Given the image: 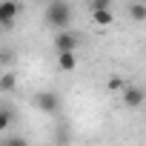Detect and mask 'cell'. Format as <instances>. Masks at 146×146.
<instances>
[{
    "mask_svg": "<svg viewBox=\"0 0 146 146\" xmlns=\"http://www.w3.org/2000/svg\"><path fill=\"white\" fill-rule=\"evenodd\" d=\"M46 23L52 29L63 32L72 23V6L66 3V0H49V6H46Z\"/></svg>",
    "mask_w": 146,
    "mask_h": 146,
    "instance_id": "6da1fadb",
    "label": "cell"
},
{
    "mask_svg": "<svg viewBox=\"0 0 146 146\" xmlns=\"http://www.w3.org/2000/svg\"><path fill=\"white\" fill-rule=\"evenodd\" d=\"M60 95L54 92V89H43V92H37L35 95V106L40 109V112H46V115H54V112H60Z\"/></svg>",
    "mask_w": 146,
    "mask_h": 146,
    "instance_id": "7a4b0ae2",
    "label": "cell"
},
{
    "mask_svg": "<svg viewBox=\"0 0 146 146\" xmlns=\"http://www.w3.org/2000/svg\"><path fill=\"white\" fill-rule=\"evenodd\" d=\"M78 46H80V37H78V32H57L54 35V52L60 54V52H78Z\"/></svg>",
    "mask_w": 146,
    "mask_h": 146,
    "instance_id": "3957f363",
    "label": "cell"
},
{
    "mask_svg": "<svg viewBox=\"0 0 146 146\" xmlns=\"http://www.w3.org/2000/svg\"><path fill=\"white\" fill-rule=\"evenodd\" d=\"M120 92H123V106H126V109H140V106H143V98H146V95H143V89H140V86L126 83Z\"/></svg>",
    "mask_w": 146,
    "mask_h": 146,
    "instance_id": "277c9868",
    "label": "cell"
},
{
    "mask_svg": "<svg viewBox=\"0 0 146 146\" xmlns=\"http://www.w3.org/2000/svg\"><path fill=\"white\" fill-rule=\"evenodd\" d=\"M57 69L60 72H75L78 69V52H60L57 54Z\"/></svg>",
    "mask_w": 146,
    "mask_h": 146,
    "instance_id": "5b68a950",
    "label": "cell"
},
{
    "mask_svg": "<svg viewBox=\"0 0 146 146\" xmlns=\"http://www.w3.org/2000/svg\"><path fill=\"white\" fill-rule=\"evenodd\" d=\"M92 20H95V26H109L115 20V15H112V9H98V12H92Z\"/></svg>",
    "mask_w": 146,
    "mask_h": 146,
    "instance_id": "8992f818",
    "label": "cell"
},
{
    "mask_svg": "<svg viewBox=\"0 0 146 146\" xmlns=\"http://www.w3.org/2000/svg\"><path fill=\"white\" fill-rule=\"evenodd\" d=\"M12 123H15V109H9V106H0V132H6Z\"/></svg>",
    "mask_w": 146,
    "mask_h": 146,
    "instance_id": "52a82bcc",
    "label": "cell"
},
{
    "mask_svg": "<svg viewBox=\"0 0 146 146\" xmlns=\"http://www.w3.org/2000/svg\"><path fill=\"white\" fill-rule=\"evenodd\" d=\"M129 15H132V20H135V23H143V20H146V6L137 0V3H132V6H129Z\"/></svg>",
    "mask_w": 146,
    "mask_h": 146,
    "instance_id": "ba28073f",
    "label": "cell"
},
{
    "mask_svg": "<svg viewBox=\"0 0 146 146\" xmlns=\"http://www.w3.org/2000/svg\"><path fill=\"white\" fill-rule=\"evenodd\" d=\"M15 86H17L15 72H6V75H0V92H12Z\"/></svg>",
    "mask_w": 146,
    "mask_h": 146,
    "instance_id": "9c48e42d",
    "label": "cell"
},
{
    "mask_svg": "<svg viewBox=\"0 0 146 146\" xmlns=\"http://www.w3.org/2000/svg\"><path fill=\"white\" fill-rule=\"evenodd\" d=\"M3 146H29V140H26V137H20V135H9Z\"/></svg>",
    "mask_w": 146,
    "mask_h": 146,
    "instance_id": "30bf717a",
    "label": "cell"
},
{
    "mask_svg": "<svg viewBox=\"0 0 146 146\" xmlns=\"http://www.w3.org/2000/svg\"><path fill=\"white\" fill-rule=\"evenodd\" d=\"M98 9H112V0H92V12Z\"/></svg>",
    "mask_w": 146,
    "mask_h": 146,
    "instance_id": "8fae6325",
    "label": "cell"
},
{
    "mask_svg": "<svg viewBox=\"0 0 146 146\" xmlns=\"http://www.w3.org/2000/svg\"><path fill=\"white\" fill-rule=\"evenodd\" d=\"M123 86H126V83H123L120 78H112V80H109V89H115V92H120Z\"/></svg>",
    "mask_w": 146,
    "mask_h": 146,
    "instance_id": "7c38bea8",
    "label": "cell"
},
{
    "mask_svg": "<svg viewBox=\"0 0 146 146\" xmlns=\"http://www.w3.org/2000/svg\"><path fill=\"white\" fill-rule=\"evenodd\" d=\"M0 26H6V15H3V6H0Z\"/></svg>",
    "mask_w": 146,
    "mask_h": 146,
    "instance_id": "4fadbf2b",
    "label": "cell"
}]
</instances>
